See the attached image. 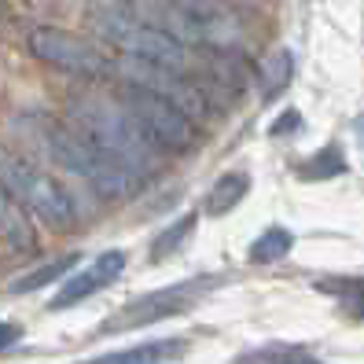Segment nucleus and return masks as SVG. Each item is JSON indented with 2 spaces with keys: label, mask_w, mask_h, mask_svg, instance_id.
<instances>
[{
  "label": "nucleus",
  "mask_w": 364,
  "mask_h": 364,
  "mask_svg": "<svg viewBox=\"0 0 364 364\" xmlns=\"http://www.w3.org/2000/svg\"><path fill=\"white\" fill-rule=\"evenodd\" d=\"M67 111H70V125L81 136H89L107 155L125 162L133 173L144 177V173H155L159 169L162 147L140 129L136 118L122 103L107 100V96H92V92H74L67 100Z\"/></svg>",
  "instance_id": "f257e3e1"
},
{
  "label": "nucleus",
  "mask_w": 364,
  "mask_h": 364,
  "mask_svg": "<svg viewBox=\"0 0 364 364\" xmlns=\"http://www.w3.org/2000/svg\"><path fill=\"white\" fill-rule=\"evenodd\" d=\"M45 144L63 169L77 173L92 191H100L103 199H129L140 188V173H133V169L125 162H118L114 155H107L89 136H81L74 125H48Z\"/></svg>",
  "instance_id": "f03ea898"
},
{
  "label": "nucleus",
  "mask_w": 364,
  "mask_h": 364,
  "mask_svg": "<svg viewBox=\"0 0 364 364\" xmlns=\"http://www.w3.org/2000/svg\"><path fill=\"white\" fill-rule=\"evenodd\" d=\"M92 30L111 41L114 48H122L129 59L151 63V67H166V70H181L188 67V45H181L177 37H169L162 26L147 23V18H136L129 11H122L114 4H103L89 11Z\"/></svg>",
  "instance_id": "7ed1b4c3"
},
{
  "label": "nucleus",
  "mask_w": 364,
  "mask_h": 364,
  "mask_svg": "<svg viewBox=\"0 0 364 364\" xmlns=\"http://www.w3.org/2000/svg\"><path fill=\"white\" fill-rule=\"evenodd\" d=\"M0 184L11 191V199L18 206L37 213L48 228H59V232L74 228L77 213H74V199L67 196V188L55 177H48L45 169H37L30 159L8 151V147H0Z\"/></svg>",
  "instance_id": "20e7f679"
},
{
  "label": "nucleus",
  "mask_w": 364,
  "mask_h": 364,
  "mask_svg": "<svg viewBox=\"0 0 364 364\" xmlns=\"http://www.w3.org/2000/svg\"><path fill=\"white\" fill-rule=\"evenodd\" d=\"M118 103L136 118V125L162 147V151H196L199 147V125L169 100L140 89V85L122 81L118 85Z\"/></svg>",
  "instance_id": "39448f33"
},
{
  "label": "nucleus",
  "mask_w": 364,
  "mask_h": 364,
  "mask_svg": "<svg viewBox=\"0 0 364 364\" xmlns=\"http://www.w3.org/2000/svg\"><path fill=\"white\" fill-rule=\"evenodd\" d=\"M30 52L33 59L48 63V67L63 70V74H74V77H89V81H100L111 74V63L107 55L70 30H59V26H37L30 33Z\"/></svg>",
  "instance_id": "423d86ee"
},
{
  "label": "nucleus",
  "mask_w": 364,
  "mask_h": 364,
  "mask_svg": "<svg viewBox=\"0 0 364 364\" xmlns=\"http://www.w3.org/2000/svg\"><path fill=\"white\" fill-rule=\"evenodd\" d=\"M213 284H218V280L199 276V280H184V284H173V287L140 294V298H133L129 306H122L100 331L103 335H111V331H133V328H147V324H159V320H169V316L191 309Z\"/></svg>",
  "instance_id": "0eeeda50"
},
{
  "label": "nucleus",
  "mask_w": 364,
  "mask_h": 364,
  "mask_svg": "<svg viewBox=\"0 0 364 364\" xmlns=\"http://www.w3.org/2000/svg\"><path fill=\"white\" fill-rule=\"evenodd\" d=\"M111 70H118L129 85H140V89H147V92L169 100L173 107H181V111L196 122V125L210 118V100H206V92L199 89L196 81H188L181 70L151 67V63H140V59H129V55L118 59V67H111Z\"/></svg>",
  "instance_id": "6e6552de"
},
{
  "label": "nucleus",
  "mask_w": 364,
  "mask_h": 364,
  "mask_svg": "<svg viewBox=\"0 0 364 364\" xmlns=\"http://www.w3.org/2000/svg\"><path fill=\"white\" fill-rule=\"evenodd\" d=\"M122 272H125V250H103L89 269L77 272V276H70V280L59 287V294L48 302V309H70V306L85 302V298H92V294L103 291L107 284H114Z\"/></svg>",
  "instance_id": "1a4fd4ad"
},
{
  "label": "nucleus",
  "mask_w": 364,
  "mask_h": 364,
  "mask_svg": "<svg viewBox=\"0 0 364 364\" xmlns=\"http://www.w3.org/2000/svg\"><path fill=\"white\" fill-rule=\"evenodd\" d=\"M0 240H4L11 250H33L37 247L30 213L11 199V191L4 184H0Z\"/></svg>",
  "instance_id": "9d476101"
},
{
  "label": "nucleus",
  "mask_w": 364,
  "mask_h": 364,
  "mask_svg": "<svg viewBox=\"0 0 364 364\" xmlns=\"http://www.w3.org/2000/svg\"><path fill=\"white\" fill-rule=\"evenodd\" d=\"M294 81V52L291 48H272L258 63V89L262 100H280Z\"/></svg>",
  "instance_id": "9b49d317"
},
{
  "label": "nucleus",
  "mask_w": 364,
  "mask_h": 364,
  "mask_svg": "<svg viewBox=\"0 0 364 364\" xmlns=\"http://www.w3.org/2000/svg\"><path fill=\"white\" fill-rule=\"evenodd\" d=\"M247 191H250V173H243V169L225 173V177L213 181V188L206 191L203 210L210 213V218H225V213H232L235 206L247 199Z\"/></svg>",
  "instance_id": "f8f14e48"
},
{
  "label": "nucleus",
  "mask_w": 364,
  "mask_h": 364,
  "mask_svg": "<svg viewBox=\"0 0 364 364\" xmlns=\"http://www.w3.org/2000/svg\"><path fill=\"white\" fill-rule=\"evenodd\" d=\"M291 247H294V235H291L284 225H269L258 240L250 243L247 258H250L254 265H272V262H284L287 254H291Z\"/></svg>",
  "instance_id": "ddd939ff"
},
{
  "label": "nucleus",
  "mask_w": 364,
  "mask_h": 364,
  "mask_svg": "<svg viewBox=\"0 0 364 364\" xmlns=\"http://www.w3.org/2000/svg\"><path fill=\"white\" fill-rule=\"evenodd\" d=\"M196 213H181V218L177 221H169L159 235H155V240H151V250H147V254H151V262H166V258H173V254L188 243V235L191 232H196Z\"/></svg>",
  "instance_id": "4468645a"
},
{
  "label": "nucleus",
  "mask_w": 364,
  "mask_h": 364,
  "mask_svg": "<svg viewBox=\"0 0 364 364\" xmlns=\"http://www.w3.org/2000/svg\"><path fill=\"white\" fill-rule=\"evenodd\" d=\"M184 350V342H151V346H136V350H125V353H107V357H96V360H85V364H162L166 357H173Z\"/></svg>",
  "instance_id": "2eb2a0df"
},
{
  "label": "nucleus",
  "mask_w": 364,
  "mask_h": 364,
  "mask_svg": "<svg viewBox=\"0 0 364 364\" xmlns=\"http://www.w3.org/2000/svg\"><path fill=\"white\" fill-rule=\"evenodd\" d=\"M77 258H81V254H63V258H55V262H48V265H41V269H33V272H26L23 280L11 284V294H30V291H41V287H48V284L63 280V276H67V272L77 265Z\"/></svg>",
  "instance_id": "dca6fc26"
},
{
  "label": "nucleus",
  "mask_w": 364,
  "mask_h": 364,
  "mask_svg": "<svg viewBox=\"0 0 364 364\" xmlns=\"http://www.w3.org/2000/svg\"><path fill=\"white\" fill-rule=\"evenodd\" d=\"M346 173V159H342V147L331 144V147H320L313 159H306L298 166V177L302 181H328V177H338Z\"/></svg>",
  "instance_id": "f3484780"
},
{
  "label": "nucleus",
  "mask_w": 364,
  "mask_h": 364,
  "mask_svg": "<svg viewBox=\"0 0 364 364\" xmlns=\"http://www.w3.org/2000/svg\"><path fill=\"white\" fill-rule=\"evenodd\" d=\"M298 129H302V114H298V111H284L280 118L269 125V136H284V133H298Z\"/></svg>",
  "instance_id": "a211bd4d"
},
{
  "label": "nucleus",
  "mask_w": 364,
  "mask_h": 364,
  "mask_svg": "<svg viewBox=\"0 0 364 364\" xmlns=\"http://www.w3.org/2000/svg\"><path fill=\"white\" fill-rule=\"evenodd\" d=\"M18 335H23V328H18V324H4V320H0V350L15 346Z\"/></svg>",
  "instance_id": "6ab92c4d"
},
{
  "label": "nucleus",
  "mask_w": 364,
  "mask_h": 364,
  "mask_svg": "<svg viewBox=\"0 0 364 364\" xmlns=\"http://www.w3.org/2000/svg\"><path fill=\"white\" fill-rule=\"evenodd\" d=\"M218 4H228V8H258L262 0H218Z\"/></svg>",
  "instance_id": "aec40b11"
},
{
  "label": "nucleus",
  "mask_w": 364,
  "mask_h": 364,
  "mask_svg": "<svg viewBox=\"0 0 364 364\" xmlns=\"http://www.w3.org/2000/svg\"><path fill=\"white\" fill-rule=\"evenodd\" d=\"M284 364H320V360H313V357H294V360H284Z\"/></svg>",
  "instance_id": "412c9836"
},
{
  "label": "nucleus",
  "mask_w": 364,
  "mask_h": 364,
  "mask_svg": "<svg viewBox=\"0 0 364 364\" xmlns=\"http://www.w3.org/2000/svg\"><path fill=\"white\" fill-rule=\"evenodd\" d=\"M353 313H357V316L364 320V302H357V309H353Z\"/></svg>",
  "instance_id": "4be33fe9"
}]
</instances>
